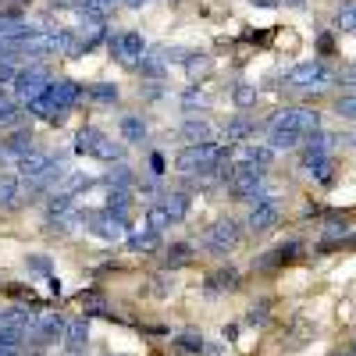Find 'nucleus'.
<instances>
[{
    "label": "nucleus",
    "mask_w": 356,
    "mask_h": 356,
    "mask_svg": "<svg viewBox=\"0 0 356 356\" xmlns=\"http://www.w3.org/2000/svg\"><path fill=\"white\" fill-rule=\"evenodd\" d=\"M285 4H296V8H300V4H307V0H285Z\"/></svg>",
    "instance_id": "obj_38"
},
{
    "label": "nucleus",
    "mask_w": 356,
    "mask_h": 356,
    "mask_svg": "<svg viewBox=\"0 0 356 356\" xmlns=\"http://www.w3.org/2000/svg\"><path fill=\"white\" fill-rule=\"evenodd\" d=\"M186 107H189V111H203V107H207V97L193 89V93H186Z\"/></svg>",
    "instance_id": "obj_34"
},
{
    "label": "nucleus",
    "mask_w": 356,
    "mask_h": 356,
    "mask_svg": "<svg viewBox=\"0 0 356 356\" xmlns=\"http://www.w3.org/2000/svg\"><path fill=\"white\" fill-rule=\"evenodd\" d=\"M25 196V186L18 175H0V211H15Z\"/></svg>",
    "instance_id": "obj_14"
},
{
    "label": "nucleus",
    "mask_w": 356,
    "mask_h": 356,
    "mask_svg": "<svg viewBox=\"0 0 356 356\" xmlns=\"http://www.w3.org/2000/svg\"><path fill=\"white\" fill-rule=\"evenodd\" d=\"M129 246H132L136 253H150V250H157V246H161V232H154L150 225L143 221V225L129 235Z\"/></svg>",
    "instance_id": "obj_17"
},
{
    "label": "nucleus",
    "mask_w": 356,
    "mask_h": 356,
    "mask_svg": "<svg viewBox=\"0 0 356 356\" xmlns=\"http://www.w3.org/2000/svg\"><path fill=\"white\" fill-rule=\"evenodd\" d=\"M50 168H54V157L40 154V150H33V154H25L22 161H15V175L22 178V186H36Z\"/></svg>",
    "instance_id": "obj_10"
},
{
    "label": "nucleus",
    "mask_w": 356,
    "mask_h": 356,
    "mask_svg": "<svg viewBox=\"0 0 356 356\" xmlns=\"http://www.w3.org/2000/svg\"><path fill=\"white\" fill-rule=\"evenodd\" d=\"M225 146L218 143H193V146H182V150L175 154V168L182 171V175H203V178H211L218 175V168L225 164Z\"/></svg>",
    "instance_id": "obj_1"
},
{
    "label": "nucleus",
    "mask_w": 356,
    "mask_h": 356,
    "mask_svg": "<svg viewBox=\"0 0 356 356\" xmlns=\"http://www.w3.org/2000/svg\"><path fill=\"white\" fill-rule=\"evenodd\" d=\"M353 353H356V339H353Z\"/></svg>",
    "instance_id": "obj_40"
},
{
    "label": "nucleus",
    "mask_w": 356,
    "mask_h": 356,
    "mask_svg": "<svg viewBox=\"0 0 356 356\" xmlns=\"http://www.w3.org/2000/svg\"><path fill=\"white\" fill-rule=\"evenodd\" d=\"M250 136H253V122H246V118H235V122H228V129H225V139H228L232 146L246 143Z\"/></svg>",
    "instance_id": "obj_22"
},
{
    "label": "nucleus",
    "mask_w": 356,
    "mask_h": 356,
    "mask_svg": "<svg viewBox=\"0 0 356 356\" xmlns=\"http://www.w3.org/2000/svg\"><path fill=\"white\" fill-rule=\"evenodd\" d=\"M214 136H218V129L207 122V118H189L182 125V139H189V146L193 143H214Z\"/></svg>",
    "instance_id": "obj_16"
},
{
    "label": "nucleus",
    "mask_w": 356,
    "mask_h": 356,
    "mask_svg": "<svg viewBox=\"0 0 356 356\" xmlns=\"http://www.w3.org/2000/svg\"><path fill=\"white\" fill-rule=\"evenodd\" d=\"M75 211V196L72 193H65V189H54L50 196H47V218L54 221V218H65V214H72Z\"/></svg>",
    "instance_id": "obj_18"
},
{
    "label": "nucleus",
    "mask_w": 356,
    "mask_h": 356,
    "mask_svg": "<svg viewBox=\"0 0 356 356\" xmlns=\"http://www.w3.org/2000/svg\"><path fill=\"white\" fill-rule=\"evenodd\" d=\"M253 4H264V8H275L278 0H253Z\"/></svg>",
    "instance_id": "obj_37"
},
{
    "label": "nucleus",
    "mask_w": 356,
    "mask_h": 356,
    "mask_svg": "<svg viewBox=\"0 0 356 356\" xmlns=\"http://www.w3.org/2000/svg\"><path fill=\"white\" fill-rule=\"evenodd\" d=\"M146 225H150L154 232H164V228H168V225H175V221H171V214L164 211V203H154L150 211H146Z\"/></svg>",
    "instance_id": "obj_24"
},
{
    "label": "nucleus",
    "mask_w": 356,
    "mask_h": 356,
    "mask_svg": "<svg viewBox=\"0 0 356 356\" xmlns=\"http://www.w3.org/2000/svg\"><path fill=\"white\" fill-rule=\"evenodd\" d=\"M335 114H339V118H346V122H356V93H349V97H339V104H335Z\"/></svg>",
    "instance_id": "obj_30"
},
{
    "label": "nucleus",
    "mask_w": 356,
    "mask_h": 356,
    "mask_svg": "<svg viewBox=\"0 0 356 356\" xmlns=\"http://www.w3.org/2000/svg\"><path fill=\"white\" fill-rule=\"evenodd\" d=\"M335 356H356V353H335Z\"/></svg>",
    "instance_id": "obj_39"
},
{
    "label": "nucleus",
    "mask_w": 356,
    "mask_h": 356,
    "mask_svg": "<svg viewBox=\"0 0 356 356\" xmlns=\"http://www.w3.org/2000/svg\"><path fill=\"white\" fill-rule=\"evenodd\" d=\"M111 54H114L125 68H139V61L146 57L143 36H139V33H118V36H111Z\"/></svg>",
    "instance_id": "obj_9"
},
{
    "label": "nucleus",
    "mask_w": 356,
    "mask_h": 356,
    "mask_svg": "<svg viewBox=\"0 0 356 356\" xmlns=\"http://www.w3.org/2000/svg\"><path fill=\"white\" fill-rule=\"evenodd\" d=\"M122 143H118V139H111V136H97V143H93V154H89V157H100V161H107V164H114V161H122Z\"/></svg>",
    "instance_id": "obj_19"
},
{
    "label": "nucleus",
    "mask_w": 356,
    "mask_h": 356,
    "mask_svg": "<svg viewBox=\"0 0 356 356\" xmlns=\"http://www.w3.org/2000/svg\"><path fill=\"white\" fill-rule=\"evenodd\" d=\"M339 29H349V33H356V0L339 11Z\"/></svg>",
    "instance_id": "obj_32"
},
{
    "label": "nucleus",
    "mask_w": 356,
    "mask_h": 356,
    "mask_svg": "<svg viewBox=\"0 0 356 356\" xmlns=\"http://www.w3.org/2000/svg\"><path fill=\"white\" fill-rule=\"evenodd\" d=\"M189 260H193V246H189V243H175V246L168 250V264H171V267L189 264Z\"/></svg>",
    "instance_id": "obj_28"
},
{
    "label": "nucleus",
    "mask_w": 356,
    "mask_h": 356,
    "mask_svg": "<svg viewBox=\"0 0 356 356\" xmlns=\"http://www.w3.org/2000/svg\"><path fill=\"white\" fill-rule=\"evenodd\" d=\"M278 218H282V211H278L275 200H257V203L250 207L246 225H250V232H271V228L278 225Z\"/></svg>",
    "instance_id": "obj_11"
},
{
    "label": "nucleus",
    "mask_w": 356,
    "mask_h": 356,
    "mask_svg": "<svg viewBox=\"0 0 356 356\" xmlns=\"http://www.w3.org/2000/svg\"><path fill=\"white\" fill-rule=\"evenodd\" d=\"M178 349H186V353H203V339H200V335H178Z\"/></svg>",
    "instance_id": "obj_33"
},
{
    "label": "nucleus",
    "mask_w": 356,
    "mask_h": 356,
    "mask_svg": "<svg viewBox=\"0 0 356 356\" xmlns=\"http://www.w3.org/2000/svg\"><path fill=\"white\" fill-rule=\"evenodd\" d=\"M50 100H54V107L57 111H72L75 104H79V97H82V89H79V82H72V79H57V82H50Z\"/></svg>",
    "instance_id": "obj_12"
},
{
    "label": "nucleus",
    "mask_w": 356,
    "mask_h": 356,
    "mask_svg": "<svg viewBox=\"0 0 356 356\" xmlns=\"http://www.w3.org/2000/svg\"><path fill=\"white\" fill-rule=\"evenodd\" d=\"M65 328H68L65 317H57V314H40L25 339L33 342V346H57V342H65Z\"/></svg>",
    "instance_id": "obj_6"
},
{
    "label": "nucleus",
    "mask_w": 356,
    "mask_h": 356,
    "mask_svg": "<svg viewBox=\"0 0 356 356\" xmlns=\"http://www.w3.org/2000/svg\"><path fill=\"white\" fill-rule=\"evenodd\" d=\"M15 4H25V0H15Z\"/></svg>",
    "instance_id": "obj_42"
},
{
    "label": "nucleus",
    "mask_w": 356,
    "mask_h": 356,
    "mask_svg": "<svg viewBox=\"0 0 356 356\" xmlns=\"http://www.w3.org/2000/svg\"><path fill=\"white\" fill-rule=\"evenodd\" d=\"M271 125H282V129H292L296 136H314L317 129H321V118H317V111H307V107H289V111H282Z\"/></svg>",
    "instance_id": "obj_8"
},
{
    "label": "nucleus",
    "mask_w": 356,
    "mask_h": 356,
    "mask_svg": "<svg viewBox=\"0 0 356 356\" xmlns=\"http://www.w3.org/2000/svg\"><path fill=\"white\" fill-rule=\"evenodd\" d=\"M349 232V221H332L328 228H324V235H328V239H335V235H346Z\"/></svg>",
    "instance_id": "obj_36"
},
{
    "label": "nucleus",
    "mask_w": 356,
    "mask_h": 356,
    "mask_svg": "<svg viewBox=\"0 0 356 356\" xmlns=\"http://www.w3.org/2000/svg\"><path fill=\"white\" fill-rule=\"evenodd\" d=\"M164 211L171 214V221H182V218L189 214V196H186V193H168Z\"/></svg>",
    "instance_id": "obj_23"
},
{
    "label": "nucleus",
    "mask_w": 356,
    "mask_h": 356,
    "mask_svg": "<svg viewBox=\"0 0 356 356\" xmlns=\"http://www.w3.org/2000/svg\"><path fill=\"white\" fill-rule=\"evenodd\" d=\"M0 100H4V89H0Z\"/></svg>",
    "instance_id": "obj_41"
},
{
    "label": "nucleus",
    "mask_w": 356,
    "mask_h": 356,
    "mask_svg": "<svg viewBox=\"0 0 356 356\" xmlns=\"http://www.w3.org/2000/svg\"><path fill=\"white\" fill-rule=\"evenodd\" d=\"M89 97H93V100H100V104H114V100H118V86H114V82L93 86V89H89Z\"/></svg>",
    "instance_id": "obj_29"
},
{
    "label": "nucleus",
    "mask_w": 356,
    "mask_h": 356,
    "mask_svg": "<svg viewBox=\"0 0 356 356\" xmlns=\"http://www.w3.org/2000/svg\"><path fill=\"white\" fill-rule=\"evenodd\" d=\"M332 82H335V72L324 61H303L285 72V86H292V89H324Z\"/></svg>",
    "instance_id": "obj_3"
},
{
    "label": "nucleus",
    "mask_w": 356,
    "mask_h": 356,
    "mask_svg": "<svg viewBox=\"0 0 356 356\" xmlns=\"http://www.w3.org/2000/svg\"><path fill=\"white\" fill-rule=\"evenodd\" d=\"M97 136H100V129H82V132H79V139H75V150H79V154H93Z\"/></svg>",
    "instance_id": "obj_31"
},
{
    "label": "nucleus",
    "mask_w": 356,
    "mask_h": 356,
    "mask_svg": "<svg viewBox=\"0 0 356 356\" xmlns=\"http://www.w3.org/2000/svg\"><path fill=\"white\" fill-rule=\"evenodd\" d=\"M353 146H356V136H353Z\"/></svg>",
    "instance_id": "obj_43"
},
{
    "label": "nucleus",
    "mask_w": 356,
    "mask_h": 356,
    "mask_svg": "<svg viewBox=\"0 0 356 356\" xmlns=\"http://www.w3.org/2000/svg\"><path fill=\"white\" fill-rule=\"evenodd\" d=\"M203 243H207V250H214V253H228V250H235L243 243V228H239V221L221 218V221H214L211 228H207Z\"/></svg>",
    "instance_id": "obj_5"
},
{
    "label": "nucleus",
    "mask_w": 356,
    "mask_h": 356,
    "mask_svg": "<svg viewBox=\"0 0 356 356\" xmlns=\"http://www.w3.org/2000/svg\"><path fill=\"white\" fill-rule=\"evenodd\" d=\"M86 346H89V324H86V317L68 321V328H65V349H68V356L86 353Z\"/></svg>",
    "instance_id": "obj_13"
},
{
    "label": "nucleus",
    "mask_w": 356,
    "mask_h": 356,
    "mask_svg": "<svg viewBox=\"0 0 356 356\" xmlns=\"http://www.w3.org/2000/svg\"><path fill=\"white\" fill-rule=\"evenodd\" d=\"M335 79H339L342 86H356V65H349V68H342V72H335Z\"/></svg>",
    "instance_id": "obj_35"
},
{
    "label": "nucleus",
    "mask_w": 356,
    "mask_h": 356,
    "mask_svg": "<svg viewBox=\"0 0 356 356\" xmlns=\"http://www.w3.org/2000/svg\"><path fill=\"white\" fill-rule=\"evenodd\" d=\"M107 178H111V186H114V189H129V186H132V171H129V164H114Z\"/></svg>",
    "instance_id": "obj_26"
},
{
    "label": "nucleus",
    "mask_w": 356,
    "mask_h": 356,
    "mask_svg": "<svg viewBox=\"0 0 356 356\" xmlns=\"http://www.w3.org/2000/svg\"><path fill=\"white\" fill-rule=\"evenodd\" d=\"M11 86H15L18 104H29V100H36L40 93H47V89H50V75H47L43 65H29V68H18V75H15Z\"/></svg>",
    "instance_id": "obj_4"
},
{
    "label": "nucleus",
    "mask_w": 356,
    "mask_h": 356,
    "mask_svg": "<svg viewBox=\"0 0 356 356\" xmlns=\"http://www.w3.org/2000/svg\"><path fill=\"white\" fill-rule=\"evenodd\" d=\"M303 168H307V175L317 178V182H332V178H335L332 154H303Z\"/></svg>",
    "instance_id": "obj_15"
},
{
    "label": "nucleus",
    "mask_w": 356,
    "mask_h": 356,
    "mask_svg": "<svg viewBox=\"0 0 356 356\" xmlns=\"http://www.w3.org/2000/svg\"><path fill=\"white\" fill-rule=\"evenodd\" d=\"M129 203H132L129 189H111V200H107V211H111V214H122V218H125V211H129Z\"/></svg>",
    "instance_id": "obj_25"
},
{
    "label": "nucleus",
    "mask_w": 356,
    "mask_h": 356,
    "mask_svg": "<svg viewBox=\"0 0 356 356\" xmlns=\"http://www.w3.org/2000/svg\"><path fill=\"white\" fill-rule=\"evenodd\" d=\"M228 189L235 200H275L271 189H267V171L264 168H235V175L228 178Z\"/></svg>",
    "instance_id": "obj_2"
},
{
    "label": "nucleus",
    "mask_w": 356,
    "mask_h": 356,
    "mask_svg": "<svg viewBox=\"0 0 356 356\" xmlns=\"http://www.w3.org/2000/svg\"><path fill=\"white\" fill-rule=\"evenodd\" d=\"M86 225H89V232H93L97 239H104V243H118V239H125V235H129L125 218H122V214H111V211H104V214H86Z\"/></svg>",
    "instance_id": "obj_7"
},
{
    "label": "nucleus",
    "mask_w": 356,
    "mask_h": 356,
    "mask_svg": "<svg viewBox=\"0 0 356 356\" xmlns=\"http://www.w3.org/2000/svg\"><path fill=\"white\" fill-rule=\"evenodd\" d=\"M122 139L125 143H143L146 139V122H143V118H136V114L122 118Z\"/></svg>",
    "instance_id": "obj_21"
},
{
    "label": "nucleus",
    "mask_w": 356,
    "mask_h": 356,
    "mask_svg": "<svg viewBox=\"0 0 356 356\" xmlns=\"http://www.w3.org/2000/svg\"><path fill=\"white\" fill-rule=\"evenodd\" d=\"M253 104H257V86L239 82L235 86V107H253Z\"/></svg>",
    "instance_id": "obj_27"
},
{
    "label": "nucleus",
    "mask_w": 356,
    "mask_h": 356,
    "mask_svg": "<svg viewBox=\"0 0 356 356\" xmlns=\"http://www.w3.org/2000/svg\"><path fill=\"white\" fill-rule=\"evenodd\" d=\"M303 143V136H296L292 129H282V125H271V150H296V146Z\"/></svg>",
    "instance_id": "obj_20"
}]
</instances>
